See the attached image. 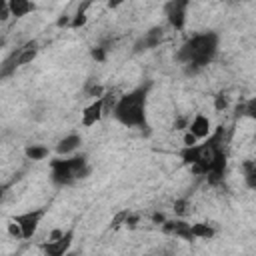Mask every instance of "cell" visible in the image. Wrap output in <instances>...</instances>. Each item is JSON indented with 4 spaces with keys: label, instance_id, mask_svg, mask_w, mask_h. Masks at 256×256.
Segmentation results:
<instances>
[{
    "label": "cell",
    "instance_id": "52a82bcc",
    "mask_svg": "<svg viewBox=\"0 0 256 256\" xmlns=\"http://www.w3.org/2000/svg\"><path fill=\"white\" fill-rule=\"evenodd\" d=\"M72 238H74V232L68 230V232H64L60 238H56V240H48V242L44 244V252L50 254V256H62L64 252L70 250Z\"/></svg>",
    "mask_w": 256,
    "mask_h": 256
},
{
    "label": "cell",
    "instance_id": "9c48e42d",
    "mask_svg": "<svg viewBox=\"0 0 256 256\" xmlns=\"http://www.w3.org/2000/svg\"><path fill=\"white\" fill-rule=\"evenodd\" d=\"M8 10H10V16L24 18L26 14L34 10V2L32 0H8Z\"/></svg>",
    "mask_w": 256,
    "mask_h": 256
},
{
    "label": "cell",
    "instance_id": "8fae6325",
    "mask_svg": "<svg viewBox=\"0 0 256 256\" xmlns=\"http://www.w3.org/2000/svg\"><path fill=\"white\" fill-rule=\"evenodd\" d=\"M80 142H82V138H80L78 134H70V136H64V138L58 142V146H56V152L66 156V154L74 152V150L80 146Z\"/></svg>",
    "mask_w": 256,
    "mask_h": 256
},
{
    "label": "cell",
    "instance_id": "277c9868",
    "mask_svg": "<svg viewBox=\"0 0 256 256\" xmlns=\"http://www.w3.org/2000/svg\"><path fill=\"white\" fill-rule=\"evenodd\" d=\"M44 216V210H28V212H22V214H16L12 220L20 226V232H22V240H28L36 234L38 226H40V220Z\"/></svg>",
    "mask_w": 256,
    "mask_h": 256
},
{
    "label": "cell",
    "instance_id": "ac0fdd59",
    "mask_svg": "<svg viewBox=\"0 0 256 256\" xmlns=\"http://www.w3.org/2000/svg\"><path fill=\"white\" fill-rule=\"evenodd\" d=\"M8 234L12 236V238H22V232H20V226L14 222V220H10L8 222Z\"/></svg>",
    "mask_w": 256,
    "mask_h": 256
},
{
    "label": "cell",
    "instance_id": "3957f363",
    "mask_svg": "<svg viewBox=\"0 0 256 256\" xmlns=\"http://www.w3.org/2000/svg\"><path fill=\"white\" fill-rule=\"evenodd\" d=\"M52 168V180L56 184H72L88 174V164L82 156H72V158H58L50 162Z\"/></svg>",
    "mask_w": 256,
    "mask_h": 256
},
{
    "label": "cell",
    "instance_id": "ba28073f",
    "mask_svg": "<svg viewBox=\"0 0 256 256\" xmlns=\"http://www.w3.org/2000/svg\"><path fill=\"white\" fill-rule=\"evenodd\" d=\"M188 132H192L198 140H202V138H208L210 134H212V124H210V118L208 116H204V114H196L190 122H188Z\"/></svg>",
    "mask_w": 256,
    "mask_h": 256
},
{
    "label": "cell",
    "instance_id": "5bb4252c",
    "mask_svg": "<svg viewBox=\"0 0 256 256\" xmlns=\"http://www.w3.org/2000/svg\"><path fill=\"white\" fill-rule=\"evenodd\" d=\"M26 156L30 160H44L48 156V148L46 146H38V144H32L26 148Z\"/></svg>",
    "mask_w": 256,
    "mask_h": 256
},
{
    "label": "cell",
    "instance_id": "e0dca14e",
    "mask_svg": "<svg viewBox=\"0 0 256 256\" xmlns=\"http://www.w3.org/2000/svg\"><path fill=\"white\" fill-rule=\"evenodd\" d=\"M186 206H188V200H186V198L176 200V202H174V212H176L178 216H184V214H186Z\"/></svg>",
    "mask_w": 256,
    "mask_h": 256
},
{
    "label": "cell",
    "instance_id": "8992f818",
    "mask_svg": "<svg viewBox=\"0 0 256 256\" xmlns=\"http://www.w3.org/2000/svg\"><path fill=\"white\" fill-rule=\"evenodd\" d=\"M102 116H104V104H102V96H100V98H94V100L84 108V112H82V126L90 128V126H94L96 122H100Z\"/></svg>",
    "mask_w": 256,
    "mask_h": 256
},
{
    "label": "cell",
    "instance_id": "4fadbf2b",
    "mask_svg": "<svg viewBox=\"0 0 256 256\" xmlns=\"http://www.w3.org/2000/svg\"><path fill=\"white\" fill-rule=\"evenodd\" d=\"M162 38H164L162 28H154V30L146 32V36L142 38V44H144V48H154V46H158L162 42Z\"/></svg>",
    "mask_w": 256,
    "mask_h": 256
},
{
    "label": "cell",
    "instance_id": "44dd1931",
    "mask_svg": "<svg viewBox=\"0 0 256 256\" xmlns=\"http://www.w3.org/2000/svg\"><path fill=\"white\" fill-rule=\"evenodd\" d=\"M92 56H94L96 60H104V58H106V52H104L102 48H96V50H92Z\"/></svg>",
    "mask_w": 256,
    "mask_h": 256
},
{
    "label": "cell",
    "instance_id": "30bf717a",
    "mask_svg": "<svg viewBox=\"0 0 256 256\" xmlns=\"http://www.w3.org/2000/svg\"><path fill=\"white\" fill-rule=\"evenodd\" d=\"M36 54H38L36 42H30L28 46L16 50V64H18V66H26V64H30V62L36 58Z\"/></svg>",
    "mask_w": 256,
    "mask_h": 256
},
{
    "label": "cell",
    "instance_id": "2e32d148",
    "mask_svg": "<svg viewBox=\"0 0 256 256\" xmlns=\"http://www.w3.org/2000/svg\"><path fill=\"white\" fill-rule=\"evenodd\" d=\"M126 216H128V210H122V212H118L114 218H112V222H110V226H112V230H116V228H120L124 222H126Z\"/></svg>",
    "mask_w": 256,
    "mask_h": 256
},
{
    "label": "cell",
    "instance_id": "ffe728a7",
    "mask_svg": "<svg viewBox=\"0 0 256 256\" xmlns=\"http://www.w3.org/2000/svg\"><path fill=\"white\" fill-rule=\"evenodd\" d=\"M182 144H184V146H194V144H198V138H196L192 132L186 130V134H184V138H182Z\"/></svg>",
    "mask_w": 256,
    "mask_h": 256
},
{
    "label": "cell",
    "instance_id": "cb8c5ba5",
    "mask_svg": "<svg viewBox=\"0 0 256 256\" xmlns=\"http://www.w3.org/2000/svg\"><path fill=\"white\" fill-rule=\"evenodd\" d=\"M2 48H4V40H0V50H2Z\"/></svg>",
    "mask_w": 256,
    "mask_h": 256
},
{
    "label": "cell",
    "instance_id": "7402d4cb",
    "mask_svg": "<svg viewBox=\"0 0 256 256\" xmlns=\"http://www.w3.org/2000/svg\"><path fill=\"white\" fill-rule=\"evenodd\" d=\"M122 2H124V0H108V6H110V8H118Z\"/></svg>",
    "mask_w": 256,
    "mask_h": 256
},
{
    "label": "cell",
    "instance_id": "6da1fadb",
    "mask_svg": "<svg viewBox=\"0 0 256 256\" xmlns=\"http://www.w3.org/2000/svg\"><path fill=\"white\" fill-rule=\"evenodd\" d=\"M218 50V36L212 32L192 36L178 52V60L188 66V72H196L198 68L206 66Z\"/></svg>",
    "mask_w": 256,
    "mask_h": 256
},
{
    "label": "cell",
    "instance_id": "7a4b0ae2",
    "mask_svg": "<svg viewBox=\"0 0 256 256\" xmlns=\"http://www.w3.org/2000/svg\"><path fill=\"white\" fill-rule=\"evenodd\" d=\"M112 112L124 126H142L146 120V88H138L120 96Z\"/></svg>",
    "mask_w": 256,
    "mask_h": 256
},
{
    "label": "cell",
    "instance_id": "d6986e66",
    "mask_svg": "<svg viewBox=\"0 0 256 256\" xmlns=\"http://www.w3.org/2000/svg\"><path fill=\"white\" fill-rule=\"evenodd\" d=\"M226 106H228V100H226V96H224V94H218V96H216V102H214V108H216L218 112H222Z\"/></svg>",
    "mask_w": 256,
    "mask_h": 256
},
{
    "label": "cell",
    "instance_id": "5b68a950",
    "mask_svg": "<svg viewBox=\"0 0 256 256\" xmlns=\"http://www.w3.org/2000/svg\"><path fill=\"white\" fill-rule=\"evenodd\" d=\"M186 8H188V0H170L166 4V16L172 28L182 30L184 22H186Z\"/></svg>",
    "mask_w": 256,
    "mask_h": 256
},
{
    "label": "cell",
    "instance_id": "9a60e30c",
    "mask_svg": "<svg viewBox=\"0 0 256 256\" xmlns=\"http://www.w3.org/2000/svg\"><path fill=\"white\" fill-rule=\"evenodd\" d=\"M242 170H244V178H246V182H248V186L250 188H254V184H256V164H254V160H246L244 164H242Z\"/></svg>",
    "mask_w": 256,
    "mask_h": 256
},
{
    "label": "cell",
    "instance_id": "7c38bea8",
    "mask_svg": "<svg viewBox=\"0 0 256 256\" xmlns=\"http://www.w3.org/2000/svg\"><path fill=\"white\" fill-rule=\"evenodd\" d=\"M190 232H192L194 238H200V240H208V238L214 236V228L210 224H206V222H194V224H190Z\"/></svg>",
    "mask_w": 256,
    "mask_h": 256
},
{
    "label": "cell",
    "instance_id": "603a6c76",
    "mask_svg": "<svg viewBox=\"0 0 256 256\" xmlns=\"http://www.w3.org/2000/svg\"><path fill=\"white\" fill-rule=\"evenodd\" d=\"M4 190H6V188H4V186H0V200H2V196H4Z\"/></svg>",
    "mask_w": 256,
    "mask_h": 256
}]
</instances>
